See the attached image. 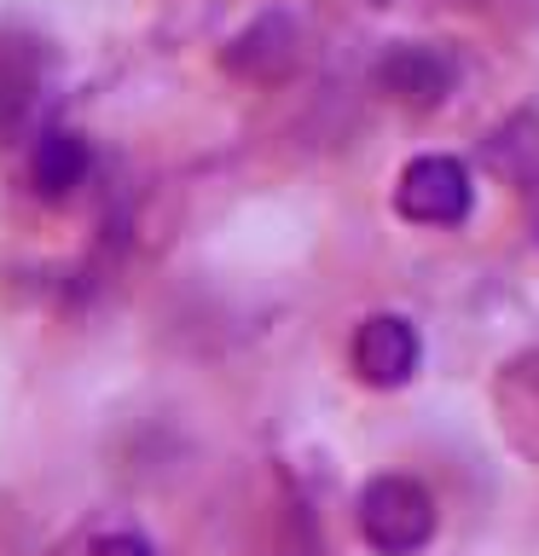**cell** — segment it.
Instances as JSON below:
<instances>
[{"label":"cell","mask_w":539,"mask_h":556,"mask_svg":"<svg viewBox=\"0 0 539 556\" xmlns=\"http://www.w3.org/2000/svg\"><path fill=\"white\" fill-rule=\"evenodd\" d=\"M348 359H354L360 382H372V389H406L417 377V365H424V342H417L412 319H400V313H372L354 342H348Z\"/></svg>","instance_id":"cell-3"},{"label":"cell","mask_w":539,"mask_h":556,"mask_svg":"<svg viewBox=\"0 0 539 556\" xmlns=\"http://www.w3.org/2000/svg\"><path fill=\"white\" fill-rule=\"evenodd\" d=\"M354 521L360 539L377 556H417L435 539V493L417 476H372L354 498Z\"/></svg>","instance_id":"cell-1"},{"label":"cell","mask_w":539,"mask_h":556,"mask_svg":"<svg viewBox=\"0 0 539 556\" xmlns=\"http://www.w3.org/2000/svg\"><path fill=\"white\" fill-rule=\"evenodd\" d=\"M476 203V186H469V168L459 156H412L394 180V215L412 226H459Z\"/></svg>","instance_id":"cell-2"},{"label":"cell","mask_w":539,"mask_h":556,"mask_svg":"<svg viewBox=\"0 0 539 556\" xmlns=\"http://www.w3.org/2000/svg\"><path fill=\"white\" fill-rule=\"evenodd\" d=\"M87 168H93V151L76 128H47L29 151V180L41 198H70L87 180Z\"/></svg>","instance_id":"cell-4"},{"label":"cell","mask_w":539,"mask_h":556,"mask_svg":"<svg viewBox=\"0 0 539 556\" xmlns=\"http://www.w3.org/2000/svg\"><path fill=\"white\" fill-rule=\"evenodd\" d=\"M377 81L389 87L400 104H441V93L452 87V70H447L441 52H429V47H394L389 59H383Z\"/></svg>","instance_id":"cell-5"},{"label":"cell","mask_w":539,"mask_h":556,"mask_svg":"<svg viewBox=\"0 0 539 556\" xmlns=\"http://www.w3.org/2000/svg\"><path fill=\"white\" fill-rule=\"evenodd\" d=\"M87 556H156V551H151L139 533H99Z\"/></svg>","instance_id":"cell-6"}]
</instances>
